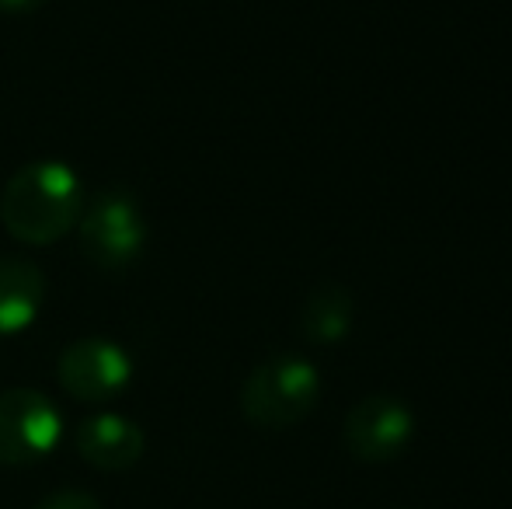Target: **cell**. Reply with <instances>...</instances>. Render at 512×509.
<instances>
[{
    "label": "cell",
    "instance_id": "obj_2",
    "mask_svg": "<svg viewBox=\"0 0 512 509\" xmlns=\"http://www.w3.org/2000/svg\"><path fill=\"white\" fill-rule=\"evenodd\" d=\"M321 377L304 356H272L241 387V412L258 429H290L317 405Z\"/></svg>",
    "mask_w": 512,
    "mask_h": 509
},
{
    "label": "cell",
    "instance_id": "obj_5",
    "mask_svg": "<svg viewBox=\"0 0 512 509\" xmlns=\"http://www.w3.org/2000/svg\"><path fill=\"white\" fill-rule=\"evenodd\" d=\"M56 381L63 391L77 401H102L119 398L122 391L133 381V360L122 346L91 335V339H77L56 360Z\"/></svg>",
    "mask_w": 512,
    "mask_h": 509
},
{
    "label": "cell",
    "instance_id": "obj_1",
    "mask_svg": "<svg viewBox=\"0 0 512 509\" xmlns=\"http://www.w3.org/2000/svg\"><path fill=\"white\" fill-rule=\"evenodd\" d=\"M88 206L81 175L63 161H32L7 178L0 224L21 245H53L70 234Z\"/></svg>",
    "mask_w": 512,
    "mask_h": 509
},
{
    "label": "cell",
    "instance_id": "obj_6",
    "mask_svg": "<svg viewBox=\"0 0 512 509\" xmlns=\"http://www.w3.org/2000/svg\"><path fill=\"white\" fill-rule=\"evenodd\" d=\"M415 412L394 394H370L345 415L342 440L359 461H391L411 443Z\"/></svg>",
    "mask_w": 512,
    "mask_h": 509
},
{
    "label": "cell",
    "instance_id": "obj_4",
    "mask_svg": "<svg viewBox=\"0 0 512 509\" xmlns=\"http://www.w3.org/2000/svg\"><path fill=\"white\" fill-rule=\"evenodd\" d=\"M63 436V415L42 391H0V464L25 468L53 454Z\"/></svg>",
    "mask_w": 512,
    "mask_h": 509
},
{
    "label": "cell",
    "instance_id": "obj_10",
    "mask_svg": "<svg viewBox=\"0 0 512 509\" xmlns=\"http://www.w3.org/2000/svg\"><path fill=\"white\" fill-rule=\"evenodd\" d=\"M35 509H102L91 492H81V489H63V492H53L46 496Z\"/></svg>",
    "mask_w": 512,
    "mask_h": 509
},
{
    "label": "cell",
    "instance_id": "obj_9",
    "mask_svg": "<svg viewBox=\"0 0 512 509\" xmlns=\"http://www.w3.org/2000/svg\"><path fill=\"white\" fill-rule=\"evenodd\" d=\"M352 293L345 286H321L314 297L307 300L304 314H300V332L310 342H321V346H335L349 335L352 328Z\"/></svg>",
    "mask_w": 512,
    "mask_h": 509
},
{
    "label": "cell",
    "instance_id": "obj_8",
    "mask_svg": "<svg viewBox=\"0 0 512 509\" xmlns=\"http://www.w3.org/2000/svg\"><path fill=\"white\" fill-rule=\"evenodd\" d=\"M46 304V272L32 258H0V339L35 325Z\"/></svg>",
    "mask_w": 512,
    "mask_h": 509
},
{
    "label": "cell",
    "instance_id": "obj_3",
    "mask_svg": "<svg viewBox=\"0 0 512 509\" xmlns=\"http://www.w3.org/2000/svg\"><path fill=\"white\" fill-rule=\"evenodd\" d=\"M77 241L81 252L98 269H126L147 248V217L133 192L105 189L84 206L77 220Z\"/></svg>",
    "mask_w": 512,
    "mask_h": 509
},
{
    "label": "cell",
    "instance_id": "obj_7",
    "mask_svg": "<svg viewBox=\"0 0 512 509\" xmlns=\"http://www.w3.org/2000/svg\"><path fill=\"white\" fill-rule=\"evenodd\" d=\"M77 454L98 471H129L143 457L147 436L133 419L115 412L91 415L77 426Z\"/></svg>",
    "mask_w": 512,
    "mask_h": 509
},
{
    "label": "cell",
    "instance_id": "obj_11",
    "mask_svg": "<svg viewBox=\"0 0 512 509\" xmlns=\"http://www.w3.org/2000/svg\"><path fill=\"white\" fill-rule=\"evenodd\" d=\"M46 4L49 0H0V14H32Z\"/></svg>",
    "mask_w": 512,
    "mask_h": 509
}]
</instances>
